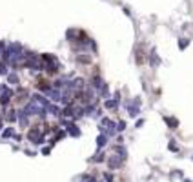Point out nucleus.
Returning <instances> with one entry per match:
<instances>
[]
</instances>
